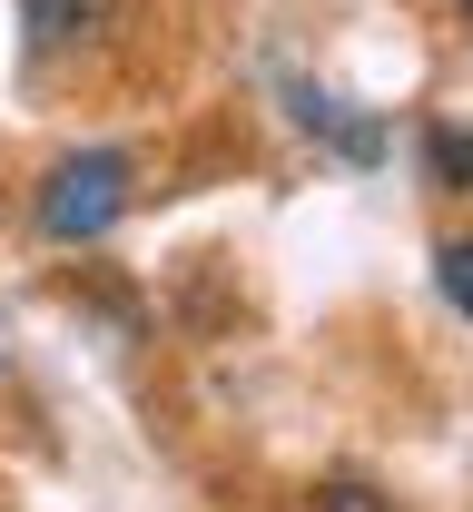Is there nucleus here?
<instances>
[{
  "instance_id": "obj_5",
  "label": "nucleus",
  "mask_w": 473,
  "mask_h": 512,
  "mask_svg": "<svg viewBox=\"0 0 473 512\" xmlns=\"http://www.w3.org/2000/svg\"><path fill=\"white\" fill-rule=\"evenodd\" d=\"M434 286H444V306L473 325V237H444V247H434Z\"/></svg>"
},
{
  "instance_id": "obj_2",
  "label": "nucleus",
  "mask_w": 473,
  "mask_h": 512,
  "mask_svg": "<svg viewBox=\"0 0 473 512\" xmlns=\"http://www.w3.org/2000/svg\"><path fill=\"white\" fill-rule=\"evenodd\" d=\"M119 10L129 0H20V40L30 50H79V40L119 30Z\"/></svg>"
},
{
  "instance_id": "obj_6",
  "label": "nucleus",
  "mask_w": 473,
  "mask_h": 512,
  "mask_svg": "<svg viewBox=\"0 0 473 512\" xmlns=\"http://www.w3.org/2000/svg\"><path fill=\"white\" fill-rule=\"evenodd\" d=\"M306 503H316V512H395L385 493H375V483H355V473H336V483H316Z\"/></svg>"
},
{
  "instance_id": "obj_4",
  "label": "nucleus",
  "mask_w": 473,
  "mask_h": 512,
  "mask_svg": "<svg viewBox=\"0 0 473 512\" xmlns=\"http://www.w3.org/2000/svg\"><path fill=\"white\" fill-rule=\"evenodd\" d=\"M424 168H434L444 197H464L473 188V138H464V128H424Z\"/></svg>"
},
{
  "instance_id": "obj_3",
  "label": "nucleus",
  "mask_w": 473,
  "mask_h": 512,
  "mask_svg": "<svg viewBox=\"0 0 473 512\" xmlns=\"http://www.w3.org/2000/svg\"><path fill=\"white\" fill-rule=\"evenodd\" d=\"M286 99H296V128H306V138H336L345 158H385V128H375V119H345V99L306 89V79H296Z\"/></svg>"
},
{
  "instance_id": "obj_1",
  "label": "nucleus",
  "mask_w": 473,
  "mask_h": 512,
  "mask_svg": "<svg viewBox=\"0 0 473 512\" xmlns=\"http://www.w3.org/2000/svg\"><path fill=\"white\" fill-rule=\"evenodd\" d=\"M129 207H138V158H129V148H69V158L40 168L30 227H40L50 247H99Z\"/></svg>"
},
{
  "instance_id": "obj_7",
  "label": "nucleus",
  "mask_w": 473,
  "mask_h": 512,
  "mask_svg": "<svg viewBox=\"0 0 473 512\" xmlns=\"http://www.w3.org/2000/svg\"><path fill=\"white\" fill-rule=\"evenodd\" d=\"M464 20H473V0H464Z\"/></svg>"
}]
</instances>
